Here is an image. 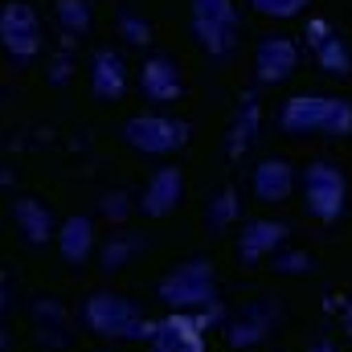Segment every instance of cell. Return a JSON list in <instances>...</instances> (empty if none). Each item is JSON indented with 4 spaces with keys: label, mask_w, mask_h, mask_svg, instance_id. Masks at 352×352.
<instances>
[{
    "label": "cell",
    "mask_w": 352,
    "mask_h": 352,
    "mask_svg": "<svg viewBox=\"0 0 352 352\" xmlns=\"http://www.w3.org/2000/svg\"><path fill=\"white\" fill-rule=\"evenodd\" d=\"M278 127L287 135H328L344 140L352 135V102L332 94H295L278 111Z\"/></svg>",
    "instance_id": "6da1fadb"
},
{
    "label": "cell",
    "mask_w": 352,
    "mask_h": 352,
    "mask_svg": "<svg viewBox=\"0 0 352 352\" xmlns=\"http://www.w3.org/2000/svg\"><path fill=\"white\" fill-rule=\"evenodd\" d=\"M188 25L209 58H230L238 50V4L234 0H188Z\"/></svg>",
    "instance_id": "7a4b0ae2"
},
{
    "label": "cell",
    "mask_w": 352,
    "mask_h": 352,
    "mask_svg": "<svg viewBox=\"0 0 352 352\" xmlns=\"http://www.w3.org/2000/svg\"><path fill=\"white\" fill-rule=\"evenodd\" d=\"M299 184H303V205H307V213L316 221H336L344 213V205H349V180H344V173L336 164H328V160L307 164Z\"/></svg>",
    "instance_id": "3957f363"
},
{
    "label": "cell",
    "mask_w": 352,
    "mask_h": 352,
    "mask_svg": "<svg viewBox=\"0 0 352 352\" xmlns=\"http://www.w3.org/2000/svg\"><path fill=\"white\" fill-rule=\"evenodd\" d=\"M0 45H4V54H8L12 62H21V66L41 54L45 37H41V16L33 12V4L8 0V4L0 8Z\"/></svg>",
    "instance_id": "277c9868"
},
{
    "label": "cell",
    "mask_w": 352,
    "mask_h": 352,
    "mask_svg": "<svg viewBox=\"0 0 352 352\" xmlns=\"http://www.w3.org/2000/svg\"><path fill=\"white\" fill-rule=\"evenodd\" d=\"M87 324L98 336H111V340H140L148 320H140V311L123 295H90L87 299Z\"/></svg>",
    "instance_id": "5b68a950"
},
{
    "label": "cell",
    "mask_w": 352,
    "mask_h": 352,
    "mask_svg": "<svg viewBox=\"0 0 352 352\" xmlns=\"http://www.w3.org/2000/svg\"><path fill=\"white\" fill-rule=\"evenodd\" d=\"M123 135L144 156H168L184 144V123H176L168 115H156V111H144V115H131L123 123Z\"/></svg>",
    "instance_id": "8992f818"
},
{
    "label": "cell",
    "mask_w": 352,
    "mask_h": 352,
    "mask_svg": "<svg viewBox=\"0 0 352 352\" xmlns=\"http://www.w3.org/2000/svg\"><path fill=\"white\" fill-rule=\"evenodd\" d=\"M160 299L168 307H201L213 303V270L205 263H184L160 283Z\"/></svg>",
    "instance_id": "52a82bcc"
},
{
    "label": "cell",
    "mask_w": 352,
    "mask_h": 352,
    "mask_svg": "<svg viewBox=\"0 0 352 352\" xmlns=\"http://www.w3.org/2000/svg\"><path fill=\"white\" fill-rule=\"evenodd\" d=\"M140 340H152V352H205L201 320L192 316H168L160 324H144Z\"/></svg>",
    "instance_id": "ba28073f"
},
{
    "label": "cell",
    "mask_w": 352,
    "mask_h": 352,
    "mask_svg": "<svg viewBox=\"0 0 352 352\" xmlns=\"http://www.w3.org/2000/svg\"><path fill=\"white\" fill-rule=\"evenodd\" d=\"M295 66H299V45H295L291 37L270 33V37L258 41V50H254V74H258L263 87L287 82V78L295 74Z\"/></svg>",
    "instance_id": "9c48e42d"
},
{
    "label": "cell",
    "mask_w": 352,
    "mask_h": 352,
    "mask_svg": "<svg viewBox=\"0 0 352 352\" xmlns=\"http://www.w3.org/2000/svg\"><path fill=\"white\" fill-rule=\"evenodd\" d=\"M140 94L156 107H168V102H180L184 94V78H180V66H176L168 54H152L140 70Z\"/></svg>",
    "instance_id": "30bf717a"
},
{
    "label": "cell",
    "mask_w": 352,
    "mask_h": 352,
    "mask_svg": "<svg viewBox=\"0 0 352 352\" xmlns=\"http://www.w3.org/2000/svg\"><path fill=\"white\" fill-rule=\"evenodd\" d=\"M180 197H184V176H180V168L164 164L148 176V184L140 192V209H144V217H168L180 205Z\"/></svg>",
    "instance_id": "8fae6325"
},
{
    "label": "cell",
    "mask_w": 352,
    "mask_h": 352,
    "mask_svg": "<svg viewBox=\"0 0 352 352\" xmlns=\"http://www.w3.org/2000/svg\"><path fill=\"white\" fill-rule=\"evenodd\" d=\"M90 90L98 102H119L127 90V62L119 50H94L90 58Z\"/></svg>",
    "instance_id": "7c38bea8"
},
{
    "label": "cell",
    "mask_w": 352,
    "mask_h": 352,
    "mask_svg": "<svg viewBox=\"0 0 352 352\" xmlns=\"http://www.w3.org/2000/svg\"><path fill=\"white\" fill-rule=\"evenodd\" d=\"M12 221H16V230L25 234L29 246H45L50 238H58V230H54V213H50L37 197H21V201H12Z\"/></svg>",
    "instance_id": "4fadbf2b"
},
{
    "label": "cell",
    "mask_w": 352,
    "mask_h": 352,
    "mask_svg": "<svg viewBox=\"0 0 352 352\" xmlns=\"http://www.w3.org/2000/svg\"><path fill=\"white\" fill-rule=\"evenodd\" d=\"M283 238H287V226L283 221H250L246 230H242V238H238V258L242 263H263L266 254H274L278 246H283Z\"/></svg>",
    "instance_id": "5bb4252c"
},
{
    "label": "cell",
    "mask_w": 352,
    "mask_h": 352,
    "mask_svg": "<svg viewBox=\"0 0 352 352\" xmlns=\"http://www.w3.org/2000/svg\"><path fill=\"white\" fill-rule=\"evenodd\" d=\"M291 188H295V173H291L287 160H263V164L254 168V197H258L263 205L287 201Z\"/></svg>",
    "instance_id": "9a60e30c"
},
{
    "label": "cell",
    "mask_w": 352,
    "mask_h": 352,
    "mask_svg": "<svg viewBox=\"0 0 352 352\" xmlns=\"http://www.w3.org/2000/svg\"><path fill=\"white\" fill-rule=\"evenodd\" d=\"M90 246H94V226L90 217H66L58 230V250L66 263H87Z\"/></svg>",
    "instance_id": "2e32d148"
},
{
    "label": "cell",
    "mask_w": 352,
    "mask_h": 352,
    "mask_svg": "<svg viewBox=\"0 0 352 352\" xmlns=\"http://www.w3.org/2000/svg\"><path fill=\"white\" fill-rule=\"evenodd\" d=\"M311 54H316V66H320L328 78H349L352 74V50L344 45L340 33H328L320 45H311Z\"/></svg>",
    "instance_id": "e0dca14e"
},
{
    "label": "cell",
    "mask_w": 352,
    "mask_h": 352,
    "mask_svg": "<svg viewBox=\"0 0 352 352\" xmlns=\"http://www.w3.org/2000/svg\"><path fill=\"white\" fill-rule=\"evenodd\" d=\"M54 21L66 33V41H78L90 33V0H54Z\"/></svg>",
    "instance_id": "ac0fdd59"
},
{
    "label": "cell",
    "mask_w": 352,
    "mask_h": 352,
    "mask_svg": "<svg viewBox=\"0 0 352 352\" xmlns=\"http://www.w3.org/2000/svg\"><path fill=\"white\" fill-rule=\"evenodd\" d=\"M258 119H263V107H258L254 94H246V98H242V111H238V123H234V135H230V156H242V152L254 144Z\"/></svg>",
    "instance_id": "d6986e66"
},
{
    "label": "cell",
    "mask_w": 352,
    "mask_h": 352,
    "mask_svg": "<svg viewBox=\"0 0 352 352\" xmlns=\"http://www.w3.org/2000/svg\"><path fill=\"white\" fill-rule=\"evenodd\" d=\"M205 217H209V226H213V230H226V226L238 217V201H234V188H230V184H226V188H221V192L209 201Z\"/></svg>",
    "instance_id": "ffe728a7"
},
{
    "label": "cell",
    "mask_w": 352,
    "mask_h": 352,
    "mask_svg": "<svg viewBox=\"0 0 352 352\" xmlns=\"http://www.w3.org/2000/svg\"><path fill=\"white\" fill-rule=\"evenodd\" d=\"M254 12H263V16H274V21H287V16H299L311 0H246Z\"/></svg>",
    "instance_id": "44dd1931"
},
{
    "label": "cell",
    "mask_w": 352,
    "mask_h": 352,
    "mask_svg": "<svg viewBox=\"0 0 352 352\" xmlns=\"http://www.w3.org/2000/svg\"><path fill=\"white\" fill-rule=\"evenodd\" d=\"M119 33H123L131 45H148V41H152V25L140 21L135 12H119Z\"/></svg>",
    "instance_id": "7402d4cb"
},
{
    "label": "cell",
    "mask_w": 352,
    "mask_h": 352,
    "mask_svg": "<svg viewBox=\"0 0 352 352\" xmlns=\"http://www.w3.org/2000/svg\"><path fill=\"white\" fill-rule=\"evenodd\" d=\"M303 266H311V258H303V254H295V258H283V270H303Z\"/></svg>",
    "instance_id": "603a6c76"
},
{
    "label": "cell",
    "mask_w": 352,
    "mask_h": 352,
    "mask_svg": "<svg viewBox=\"0 0 352 352\" xmlns=\"http://www.w3.org/2000/svg\"><path fill=\"white\" fill-rule=\"evenodd\" d=\"M316 352H332V349H328V344H320V349H316Z\"/></svg>",
    "instance_id": "cb8c5ba5"
},
{
    "label": "cell",
    "mask_w": 352,
    "mask_h": 352,
    "mask_svg": "<svg viewBox=\"0 0 352 352\" xmlns=\"http://www.w3.org/2000/svg\"><path fill=\"white\" fill-rule=\"evenodd\" d=\"M0 352H4V332H0Z\"/></svg>",
    "instance_id": "d4e9b609"
}]
</instances>
